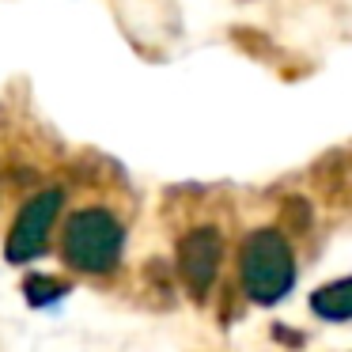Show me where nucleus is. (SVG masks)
<instances>
[{
    "instance_id": "f257e3e1",
    "label": "nucleus",
    "mask_w": 352,
    "mask_h": 352,
    "mask_svg": "<svg viewBox=\"0 0 352 352\" xmlns=\"http://www.w3.org/2000/svg\"><path fill=\"white\" fill-rule=\"evenodd\" d=\"M239 280L243 292L261 307L280 303L296 284V254L284 231L276 228H254L243 239L239 250Z\"/></svg>"
},
{
    "instance_id": "f03ea898",
    "label": "nucleus",
    "mask_w": 352,
    "mask_h": 352,
    "mask_svg": "<svg viewBox=\"0 0 352 352\" xmlns=\"http://www.w3.org/2000/svg\"><path fill=\"white\" fill-rule=\"evenodd\" d=\"M125 246V228L110 208H80L69 216L61 235V258L69 269L87 276H107L118 269Z\"/></svg>"
},
{
    "instance_id": "7ed1b4c3",
    "label": "nucleus",
    "mask_w": 352,
    "mask_h": 352,
    "mask_svg": "<svg viewBox=\"0 0 352 352\" xmlns=\"http://www.w3.org/2000/svg\"><path fill=\"white\" fill-rule=\"evenodd\" d=\"M61 205H65V190L50 186V190L34 193V197L27 201L23 208H19L16 223H12V235H8V246H4L8 261L23 265V261L38 258V254L46 250L50 228L57 223V212H61Z\"/></svg>"
},
{
    "instance_id": "20e7f679",
    "label": "nucleus",
    "mask_w": 352,
    "mask_h": 352,
    "mask_svg": "<svg viewBox=\"0 0 352 352\" xmlns=\"http://www.w3.org/2000/svg\"><path fill=\"white\" fill-rule=\"evenodd\" d=\"M220 261H223V239L212 223H201V228L186 231L178 239V273H182V284L190 288L193 299L208 296L216 273H220Z\"/></svg>"
},
{
    "instance_id": "39448f33",
    "label": "nucleus",
    "mask_w": 352,
    "mask_h": 352,
    "mask_svg": "<svg viewBox=\"0 0 352 352\" xmlns=\"http://www.w3.org/2000/svg\"><path fill=\"white\" fill-rule=\"evenodd\" d=\"M311 311L326 322H349L352 318V276L318 288L311 296Z\"/></svg>"
},
{
    "instance_id": "423d86ee",
    "label": "nucleus",
    "mask_w": 352,
    "mask_h": 352,
    "mask_svg": "<svg viewBox=\"0 0 352 352\" xmlns=\"http://www.w3.org/2000/svg\"><path fill=\"white\" fill-rule=\"evenodd\" d=\"M65 292H69V284L54 280V276H31V280H27V303L50 307L54 299H61Z\"/></svg>"
}]
</instances>
